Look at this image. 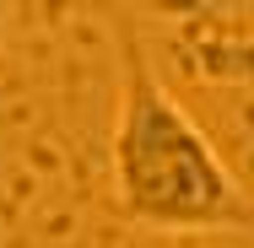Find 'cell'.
<instances>
[{"instance_id":"obj_1","label":"cell","mask_w":254,"mask_h":248,"mask_svg":"<svg viewBox=\"0 0 254 248\" xmlns=\"http://www.w3.org/2000/svg\"><path fill=\"white\" fill-rule=\"evenodd\" d=\"M119 38V113H114V195L119 210L157 232L249 227L254 205L233 167L216 156L190 108L157 76L146 44L130 27Z\"/></svg>"}]
</instances>
